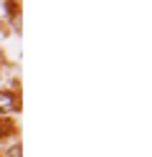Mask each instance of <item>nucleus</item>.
<instances>
[{
  "label": "nucleus",
  "instance_id": "2",
  "mask_svg": "<svg viewBox=\"0 0 152 157\" xmlns=\"http://www.w3.org/2000/svg\"><path fill=\"white\" fill-rule=\"evenodd\" d=\"M10 157H20V147H13V150H10Z\"/></svg>",
  "mask_w": 152,
  "mask_h": 157
},
{
  "label": "nucleus",
  "instance_id": "1",
  "mask_svg": "<svg viewBox=\"0 0 152 157\" xmlns=\"http://www.w3.org/2000/svg\"><path fill=\"white\" fill-rule=\"evenodd\" d=\"M0 112H13V96L0 91Z\"/></svg>",
  "mask_w": 152,
  "mask_h": 157
}]
</instances>
